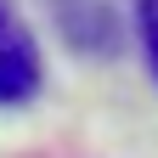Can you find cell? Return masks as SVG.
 Segmentation results:
<instances>
[{
    "label": "cell",
    "mask_w": 158,
    "mask_h": 158,
    "mask_svg": "<svg viewBox=\"0 0 158 158\" xmlns=\"http://www.w3.org/2000/svg\"><path fill=\"white\" fill-rule=\"evenodd\" d=\"M45 79V62H40V45L23 23V11L11 0H0V107L28 102Z\"/></svg>",
    "instance_id": "1"
},
{
    "label": "cell",
    "mask_w": 158,
    "mask_h": 158,
    "mask_svg": "<svg viewBox=\"0 0 158 158\" xmlns=\"http://www.w3.org/2000/svg\"><path fill=\"white\" fill-rule=\"evenodd\" d=\"M135 28H141L147 62H152V73H158V0H135Z\"/></svg>",
    "instance_id": "2"
}]
</instances>
